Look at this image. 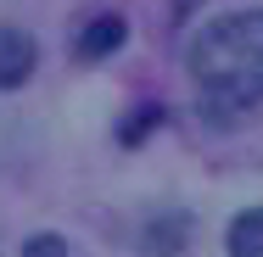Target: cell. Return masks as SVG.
<instances>
[{
    "label": "cell",
    "instance_id": "cell-1",
    "mask_svg": "<svg viewBox=\"0 0 263 257\" xmlns=\"http://www.w3.org/2000/svg\"><path fill=\"white\" fill-rule=\"evenodd\" d=\"M191 78L208 101L252 106L263 101V11H230L213 17L191 39Z\"/></svg>",
    "mask_w": 263,
    "mask_h": 257
},
{
    "label": "cell",
    "instance_id": "cell-2",
    "mask_svg": "<svg viewBox=\"0 0 263 257\" xmlns=\"http://www.w3.org/2000/svg\"><path fill=\"white\" fill-rule=\"evenodd\" d=\"M34 73V39L23 28H0V90H17Z\"/></svg>",
    "mask_w": 263,
    "mask_h": 257
},
{
    "label": "cell",
    "instance_id": "cell-3",
    "mask_svg": "<svg viewBox=\"0 0 263 257\" xmlns=\"http://www.w3.org/2000/svg\"><path fill=\"white\" fill-rule=\"evenodd\" d=\"M123 34H129V23L118 17V11H101V17H90L84 23V34H79V56H112L118 45H123Z\"/></svg>",
    "mask_w": 263,
    "mask_h": 257
},
{
    "label": "cell",
    "instance_id": "cell-4",
    "mask_svg": "<svg viewBox=\"0 0 263 257\" xmlns=\"http://www.w3.org/2000/svg\"><path fill=\"white\" fill-rule=\"evenodd\" d=\"M185 229H191V218H157V224H146V257H179L185 252Z\"/></svg>",
    "mask_w": 263,
    "mask_h": 257
},
{
    "label": "cell",
    "instance_id": "cell-5",
    "mask_svg": "<svg viewBox=\"0 0 263 257\" xmlns=\"http://www.w3.org/2000/svg\"><path fill=\"white\" fill-rule=\"evenodd\" d=\"M230 257H263V207L241 212L230 224Z\"/></svg>",
    "mask_w": 263,
    "mask_h": 257
},
{
    "label": "cell",
    "instance_id": "cell-6",
    "mask_svg": "<svg viewBox=\"0 0 263 257\" xmlns=\"http://www.w3.org/2000/svg\"><path fill=\"white\" fill-rule=\"evenodd\" d=\"M23 257H67V246H62L56 235H34V241L23 246Z\"/></svg>",
    "mask_w": 263,
    "mask_h": 257
}]
</instances>
